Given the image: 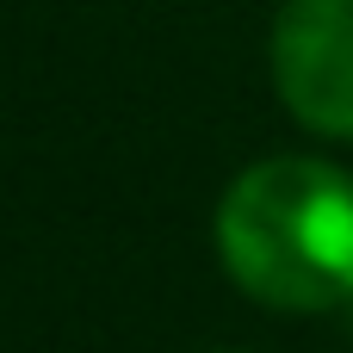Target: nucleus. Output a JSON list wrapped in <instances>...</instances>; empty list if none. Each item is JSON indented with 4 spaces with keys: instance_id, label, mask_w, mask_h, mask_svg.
<instances>
[{
    "instance_id": "f257e3e1",
    "label": "nucleus",
    "mask_w": 353,
    "mask_h": 353,
    "mask_svg": "<svg viewBox=\"0 0 353 353\" xmlns=\"http://www.w3.org/2000/svg\"><path fill=\"white\" fill-rule=\"evenodd\" d=\"M223 273L267 310L323 316L353 298V174L323 155H267L217 199Z\"/></svg>"
},
{
    "instance_id": "f03ea898",
    "label": "nucleus",
    "mask_w": 353,
    "mask_h": 353,
    "mask_svg": "<svg viewBox=\"0 0 353 353\" xmlns=\"http://www.w3.org/2000/svg\"><path fill=\"white\" fill-rule=\"evenodd\" d=\"M267 50L285 112L316 137L353 143V0H285Z\"/></svg>"
}]
</instances>
